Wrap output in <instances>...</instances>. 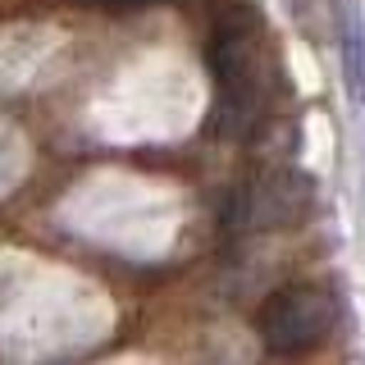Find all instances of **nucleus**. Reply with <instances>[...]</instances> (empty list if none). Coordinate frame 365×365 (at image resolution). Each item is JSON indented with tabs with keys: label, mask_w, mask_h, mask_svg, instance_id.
Returning a JSON list of instances; mask_svg holds the SVG:
<instances>
[{
	"label": "nucleus",
	"mask_w": 365,
	"mask_h": 365,
	"mask_svg": "<svg viewBox=\"0 0 365 365\" xmlns=\"http://www.w3.org/2000/svg\"><path fill=\"white\" fill-rule=\"evenodd\" d=\"M315 201V182L297 169H269V174L242 182L224 205V228L228 233H274L306 220Z\"/></svg>",
	"instance_id": "7ed1b4c3"
},
{
	"label": "nucleus",
	"mask_w": 365,
	"mask_h": 365,
	"mask_svg": "<svg viewBox=\"0 0 365 365\" xmlns=\"http://www.w3.org/2000/svg\"><path fill=\"white\" fill-rule=\"evenodd\" d=\"M338 60H342V78L347 91L356 96V106H365V28L356 5L342 9V28H338Z\"/></svg>",
	"instance_id": "20e7f679"
},
{
	"label": "nucleus",
	"mask_w": 365,
	"mask_h": 365,
	"mask_svg": "<svg viewBox=\"0 0 365 365\" xmlns=\"http://www.w3.org/2000/svg\"><path fill=\"white\" fill-rule=\"evenodd\" d=\"M205 64L215 78V133L251 142L260 128H269L274 106L283 96V73L265 37V23L247 9L215 23Z\"/></svg>",
	"instance_id": "f257e3e1"
},
{
	"label": "nucleus",
	"mask_w": 365,
	"mask_h": 365,
	"mask_svg": "<svg viewBox=\"0 0 365 365\" xmlns=\"http://www.w3.org/2000/svg\"><path fill=\"white\" fill-rule=\"evenodd\" d=\"M260 342L274 356H302L334 338L338 329V297L324 283H288L260 306Z\"/></svg>",
	"instance_id": "f03ea898"
},
{
	"label": "nucleus",
	"mask_w": 365,
	"mask_h": 365,
	"mask_svg": "<svg viewBox=\"0 0 365 365\" xmlns=\"http://www.w3.org/2000/svg\"><path fill=\"white\" fill-rule=\"evenodd\" d=\"M119 5H123V0H119Z\"/></svg>",
	"instance_id": "423d86ee"
},
{
	"label": "nucleus",
	"mask_w": 365,
	"mask_h": 365,
	"mask_svg": "<svg viewBox=\"0 0 365 365\" xmlns=\"http://www.w3.org/2000/svg\"><path fill=\"white\" fill-rule=\"evenodd\" d=\"M288 5H292V14H297V19H302V14H311V0H288Z\"/></svg>",
	"instance_id": "39448f33"
}]
</instances>
